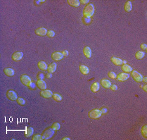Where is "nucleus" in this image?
<instances>
[{"instance_id":"obj_23","label":"nucleus","mask_w":147,"mask_h":140,"mask_svg":"<svg viewBox=\"0 0 147 140\" xmlns=\"http://www.w3.org/2000/svg\"><path fill=\"white\" fill-rule=\"evenodd\" d=\"M124 10L125 12H130L132 10V3L131 1H127L124 5Z\"/></svg>"},{"instance_id":"obj_29","label":"nucleus","mask_w":147,"mask_h":140,"mask_svg":"<svg viewBox=\"0 0 147 140\" xmlns=\"http://www.w3.org/2000/svg\"><path fill=\"white\" fill-rule=\"evenodd\" d=\"M16 102L18 103V104L20 105V106H24L25 104H26V101L24 99L22 98H18L17 100H16Z\"/></svg>"},{"instance_id":"obj_39","label":"nucleus","mask_w":147,"mask_h":140,"mask_svg":"<svg viewBox=\"0 0 147 140\" xmlns=\"http://www.w3.org/2000/svg\"><path fill=\"white\" fill-rule=\"evenodd\" d=\"M142 88H143V90H144V91H145V92H147V85H143Z\"/></svg>"},{"instance_id":"obj_4","label":"nucleus","mask_w":147,"mask_h":140,"mask_svg":"<svg viewBox=\"0 0 147 140\" xmlns=\"http://www.w3.org/2000/svg\"><path fill=\"white\" fill-rule=\"evenodd\" d=\"M20 80L21 83H22L23 85L27 86V87H30V85H31L32 83L30 78L29 77L28 75H26V74H23V75L20 76Z\"/></svg>"},{"instance_id":"obj_14","label":"nucleus","mask_w":147,"mask_h":140,"mask_svg":"<svg viewBox=\"0 0 147 140\" xmlns=\"http://www.w3.org/2000/svg\"><path fill=\"white\" fill-rule=\"evenodd\" d=\"M111 61H112V63H113L114 65H117V66H120L123 63V61H122V60L121 59L116 57H112L111 58Z\"/></svg>"},{"instance_id":"obj_8","label":"nucleus","mask_w":147,"mask_h":140,"mask_svg":"<svg viewBox=\"0 0 147 140\" xmlns=\"http://www.w3.org/2000/svg\"><path fill=\"white\" fill-rule=\"evenodd\" d=\"M129 78V75L127 73L123 72V73H120L118 75H117L116 79L119 81H126Z\"/></svg>"},{"instance_id":"obj_12","label":"nucleus","mask_w":147,"mask_h":140,"mask_svg":"<svg viewBox=\"0 0 147 140\" xmlns=\"http://www.w3.org/2000/svg\"><path fill=\"white\" fill-rule=\"evenodd\" d=\"M36 85L41 90H45L46 89V84L45 81H43V80H38L36 82Z\"/></svg>"},{"instance_id":"obj_38","label":"nucleus","mask_w":147,"mask_h":140,"mask_svg":"<svg viewBox=\"0 0 147 140\" xmlns=\"http://www.w3.org/2000/svg\"><path fill=\"white\" fill-rule=\"evenodd\" d=\"M89 2V1L88 0H86V1H84V0H81V1H80V3H81L82 4H86V3H87Z\"/></svg>"},{"instance_id":"obj_24","label":"nucleus","mask_w":147,"mask_h":140,"mask_svg":"<svg viewBox=\"0 0 147 140\" xmlns=\"http://www.w3.org/2000/svg\"><path fill=\"white\" fill-rule=\"evenodd\" d=\"M34 134V128L32 127H28L27 129H26V137L27 138H29L30 136H32V134Z\"/></svg>"},{"instance_id":"obj_33","label":"nucleus","mask_w":147,"mask_h":140,"mask_svg":"<svg viewBox=\"0 0 147 140\" xmlns=\"http://www.w3.org/2000/svg\"><path fill=\"white\" fill-rule=\"evenodd\" d=\"M37 78L38 80H43L44 78V74L42 72H39V73H38Z\"/></svg>"},{"instance_id":"obj_7","label":"nucleus","mask_w":147,"mask_h":140,"mask_svg":"<svg viewBox=\"0 0 147 140\" xmlns=\"http://www.w3.org/2000/svg\"><path fill=\"white\" fill-rule=\"evenodd\" d=\"M24 53L22 51H16L12 55V59L14 61H18L22 59Z\"/></svg>"},{"instance_id":"obj_13","label":"nucleus","mask_w":147,"mask_h":140,"mask_svg":"<svg viewBox=\"0 0 147 140\" xmlns=\"http://www.w3.org/2000/svg\"><path fill=\"white\" fill-rule=\"evenodd\" d=\"M100 83H101V85L103 88H105V89H108V88H110L111 86V83L109 80L106 79H103L100 81Z\"/></svg>"},{"instance_id":"obj_31","label":"nucleus","mask_w":147,"mask_h":140,"mask_svg":"<svg viewBox=\"0 0 147 140\" xmlns=\"http://www.w3.org/2000/svg\"><path fill=\"white\" fill-rule=\"evenodd\" d=\"M47 35L48 37L52 38L55 36V33H54L53 31H52V30H50V31H48L47 32V35Z\"/></svg>"},{"instance_id":"obj_40","label":"nucleus","mask_w":147,"mask_h":140,"mask_svg":"<svg viewBox=\"0 0 147 140\" xmlns=\"http://www.w3.org/2000/svg\"><path fill=\"white\" fill-rule=\"evenodd\" d=\"M46 76V78H52V74H51V73H47Z\"/></svg>"},{"instance_id":"obj_2","label":"nucleus","mask_w":147,"mask_h":140,"mask_svg":"<svg viewBox=\"0 0 147 140\" xmlns=\"http://www.w3.org/2000/svg\"><path fill=\"white\" fill-rule=\"evenodd\" d=\"M54 130L51 128H47L46 129L42 134V138L43 140H49L54 136Z\"/></svg>"},{"instance_id":"obj_35","label":"nucleus","mask_w":147,"mask_h":140,"mask_svg":"<svg viewBox=\"0 0 147 140\" xmlns=\"http://www.w3.org/2000/svg\"><path fill=\"white\" fill-rule=\"evenodd\" d=\"M62 55H64V57H67L69 55V51L68 50H64V51H62Z\"/></svg>"},{"instance_id":"obj_19","label":"nucleus","mask_w":147,"mask_h":140,"mask_svg":"<svg viewBox=\"0 0 147 140\" xmlns=\"http://www.w3.org/2000/svg\"><path fill=\"white\" fill-rule=\"evenodd\" d=\"M79 69L80 72H81L82 74H84V75H86V74H88L89 73V69H88L86 66H85V65H80Z\"/></svg>"},{"instance_id":"obj_3","label":"nucleus","mask_w":147,"mask_h":140,"mask_svg":"<svg viewBox=\"0 0 147 140\" xmlns=\"http://www.w3.org/2000/svg\"><path fill=\"white\" fill-rule=\"evenodd\" d=\"M102 111L100 110L94 109V110L90 111L88 113V117L90 119H97L100 118V117L102 116Z\"/></svg>"},{"instance_id":"obj_20","label":"nucleus","mask_w":147,"mask_h":140,"mask_svg":"<svg viewBox=\"0 0 147 140\" xmlns=\"http://www.w3.org/2000/svg\"><path fill=\"white\" fill-rule=\"evenodd\" d=\"M68 3L69 5L73 7H78L80 5V1L78 0H68Z\"/></svg>"},{"instance_id":"obj_18","label":"nucleus","mask_w":147,"mask_h":140,"mask_svg":"<svg viewBox=\"0 0 147 140\" xmlns=\"http://www.w3.org/2000/svg\"><path fill=\"white\" fill-rule=\"evenodd\" d=\"M100 87V83H99V82H95V83H93V84L91 85L90 89H91V91H92L93 93H96V92H97V91H99Z\"/></svg>"},{"instance_id":"obj_11","label":"nucleus","mask_w":147,"mask_h":140,"mask_svg":"<svg viewBox=\"0 0 147 140\" xmlns=\"http://www.w3.org/2000/svg\"><path fill=\"white\" fill-rule=\"evenodd\" d=\"M47 30L45 28H38L35 30L36 35H37L39 36H45L47 35Z\"/></svg>"},{"instance_id":"obj_10","label":"nucleus","mask_w":147,"mask_h":140,"mask_svg":"<svg viewBox=\"0 0 147 140\" xmlns=\"http://www.w3.org/2000/svg\"><path fill=\"white\" fill-rule=\"evenodd\" d=\"M40 94L41 95V97L45 98V99H49L50 97H52L53 95V93L50 90H46V89L43 90Z\"/></svg>"},{"instance_id":"obj_34","label":"nucleus","mask_w":147,"mask_h":140,"mask_svg":"<svg viewBox=\"0 0 147 140\" xmlns=\"http://www.w3.org/2000/svg\"><path fill=\"white\" fill-rule=\"evenodd\" d=\"M110 88L111 89L112 91H116L118 89V86L116 85H111Z\"/></svg>"},{"instance_id":"obj_21","label":"nucleus","mask_w":147,"mask_h":140,"mask_svg":"<svg viewBox=\"0 0 147 140\" xmlns=\"http://www.w3.org/2000/svg\"><path fill=\"white\" fill-rule=\"evenodd\" d=\"M56 70V63H51L48 67L47 70L48 73H54Z\"/></svg>"},{"instance_id":"obj_28","label":"nucleus","mask_w":147,"mask_h":140,"mask_svg":"<svg viewBox=\"0 0 147 140\" xmlns=\"http://www.w3.org/2000/svg\"><path fill=\"white\" fill-rule=\"evenodd\" d=\"M60 124L58 123V122H54V124L52 125V129L54 130V131H57V130H59L60 128Z\"/></svg>"},{"instance_id":"obj_41","label":"nucleus","mask_w":147,"mask_h":140,"mask_svg":"<svg viewBox=\"0 0 147 140\" xmlns=\"http://www.w3.org/2000/svg\"><path fill=\"white\" fill-rule=\"evenodd\" d=\"M147 77L143 78V81H144V82H145V83H147Z\"/></svg>"},{"instance_id":"obj_1","label":"nucleus","mask_w":147,"mask_h":140,"mask_svg":"<svg viewBox=\"0 0 147 140\" xmlns=\"http://www.w3.org/2000/svg\"><path fill=\"white\" fill-rule=\"evenodd\" d=\"M94 11H95V8L93 5L91 3L88 4L83 10L84 16L86 18H90L93 15Z\"/></svg>"},{"instance_id":"obj_26","label":"nucleus","mask_w":147,"mask_h":140,"mask_svg":"<svg viewBox=\"0 0 147 140\" xmlns=\"http://www.w3.org/2000/svg\"><path fill=\"white\" fill-rule=\"evenodd\" d=\"M52 97L53 98V99H54V100L56 101V102H60L62 99V96L60 95H59V94H58V93H54Z\"/></svg>"},{"instance_id":"obj_5","label":"nucleus","mask_w":147,"mask_h":140,"mask_svg":"<svg viewBox=\"0 0 147 140\" xmlns=\"http://www.w3.org/2000/svg\"><path fill=\"white\" fill-rule=\"evenodd\" d=\"M131 76L134 80V81H135L136 82H142L143 81V76L136 70L131 71Z\"/></svg>"},{"instance_id":"obj_6","label":"nucleus","mask_w":147,"mask_h":140,"mask_svg":"<svg viewBox=\"0 0 147 140\" xmlns=\"http://www.w3.org/2000/svg\"><path fill=\"white\" fill-rule=\"evenodd\" d=\"M7 97L10 100L14 101L18 99V96L16 95V93L12 90H9L7 92Z\"/></svg>"},{"instance_id":"obj_32","label":"nucleus","mask_w":147,"mask_h":140,"mask_svg":"<svg viewBox=\"0 0 147 140\" xmlns=\"http://www.w3.org/2000/svg\"><path fill=\"white\" fill-rule=\"evenodd\" d=\"M32 140H43V138H42V136L39 135V134H36L35 136L32 138Z\"/></svg>"},{"instance_id":"obj_16","label":"nucleus","mask_w":147,"mask_h":140,"mask_svg":"<svg viewBox=\"0 0 147 140\" xmlns=\"http://www.w3.org/2000/svg\"><path fill=\"white\" fill-rule=\"evenodd\" d=\"M4 74L9 77H12L14 75V70L11 68H6L3 70Z\"/></svg>"},{"instance_id":"obj_42","label":"nucleus","mask_w":147,"mask_h":140,"mask_svg":"<svg viewBox=\"0 0 147 140\" xmlns=\"http://www.w3.org/2000/svg\"><path fill=\"white\" fill-rule=\"evenodd\" d=\"M71 139H70L69 138H62V140H70Z\"/></svg>"},{"instance_id":"obj_27","label":"nucleus","mask_w":147,"mask_h":140,"mask_svg":"<svg viewBox=\"0 0 147 140\" xmlns=\"http://www.w3.org/2000/svg\"><path fill=\"white\" fill-rule=\"evenodd\" d=\"M144 57H145V53H144L143 51H137V53H135V57H136L137 59H143Z\"/></svg>"},{"instance_id":"obj_30","label":"nucleus","mask_w":147,"mask_h":140,"mask_svg":"<svg viewBox=\"0 0 147 140\" xmlns=\"http://www.w3.org/2000/svg\"><path fill=\"white\" fill-rule=\"evenodd\" d=\"M108 76H109V77L110 78H111V79H116V77H117V75H116L114 72H109V74H108Z\"/></svg>"},{"instance_id":"obj_22","label":"nucleus","mask_w":147,"mask_h":140,"mask_svg":"<svg viewBox=\"0 0 147 140\" xmlns=\"http://www.w3.org/2000/svg\"><path fill=\"white\" fill-rule=\"evenodd\" d=\"M37 66L40 70H43V71H45V70H46L48 69L47 65H46L45 62H44V61H39V62L38 63Z\"/></svg>"},{"instance_id":"obj_36","label":"nucleus","mask_w":147,"mask_h":140,"mask_svg":"<svg viewBox=\"0 0 147 140\" xmlns=\"http://www.w3.org/2000/svg\"><path fill=\"white\" fill-rule=\"evenodd\" d=\"M141 48L142 50H147V46L146 44H143L141 45Z\"/></svg>"},{"instance_id":"obj_17","label":"nucleus","mask_w":147,"mask_h":140,"mask_svg":"<svg viewBox=\"0 0 147 140\" xmlns=\"http://www.w3.org/2000/svg\"><path fill=\"white\" fill-rule=\"evenodd\" d=\"M122 71L125 72V73H129V72H131V71L133 70V69L130 67L129 65H127V64H124V65H122Z\"/></svg>"},{"instance_id":"obj_9","label":"nucleus","mask_w":147,"mask_h":140,"mask_svg":"<svg viewBox=\"0 0 147 140\" xmlns=\"http://www.w3.org/2000/svg\"><path fill=\"white\" fill-rule=\"evenodd\" d=\"M63 57H64V55H62V53H61V52H59V51L54 52V53H52V55H51L52 59L56 61H60V60H62Z\"/></svg>"},{"instance_id":"obj_25","label":"nucleus","mask_w":147,"mask_h":140,"mask_svg":"<svg viewBox=\"0 0 147 140\" xmlns=\"http://www.w3.org/2000/svg\"><path fill=\"white\" fill-rule=\"evenodd\" d=\"M141 132L142 136L144 137L145 138H147V125H145L142 127L141 130Z\"/></svg>"},{"instance_id":"obj_37","label":"nucleus","mask_w":147,"mask_h":140,"mask_svg":"<svg viewBox=\"0 0 147 140\" xmlns=\"http://www.w3.org/2000/svg\"><path fill=\"white\" fill-rule=\"evenodd\" d=\"M100 111H102V113H106L107 112V109L106 108H103Z\"/></svg>"},{"instance_id":"obj_15","label":"nucleus","mask_w":147,"mask_h":140,"mask_svg":"<svg viewBox=\"0 0 147 140\" xmlns=\"http://www.w3.org/2000/svg\"><path fill=\"white\" fill-rule=\"evenodd\" d=\"M83 53L84 55L86 56V57H87L88 59L91 57V50L88 46H86V47L84 48Z\"/></svg>"}]
</instances>
